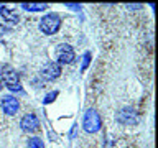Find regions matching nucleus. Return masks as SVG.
<instances>
[{
  "label": "nucleus",
  "mask_w": 158,
  "mask_h": 148,
  "mask_svg": "<svg viewBox=\"0 0 158 148\" xmlns=\"http://www.w3.org/2000/svg\"><path fill=\"white\" fill-rule=\"evenodd\" d=\"M61 28V18L58 13H48L40 20V30L44 35H54Z\"/></svg>",
  "instance_id": "nucleus-1"
},
{
  "label": "nucleus",
  "mask_w": 158,
  "mask_h": 148,
  "mask_svg": "<svg viewBox=\"0 0 158 148\" xmlns=\"http://www.w3.org/2000/svg\"><path fill=\"white\" fill-rule=\"evenodd\" d=\"M102 127V120H101V115L97 113V110L94 109H89V110L84 113V118H82V128L86 130L87 133H96L101 130Z\"/></svg>",
  "instance_id": "nucleus-2"
},
{
  "label": "nucleus",
  "mask_w": 158,
  "mask_h": 148,
  "mask_svg": "<svg viewBox=\"0 0 158 148\" xmlns=\"http://www.w3.org/2000/svg\"><path fill=\"white\" fill-rule=\"evenodd\" d=\"M56 59H58V64L61 66V64H71L74 61V58H76V54H74V49L73 46H69L68 43H61L56 46Z\"/></svg>",
  "instance_id": "nucleus-3"
},
{
  "label": "nucleus",
  "mask_w": 158,
  "mask_h": 148,
  "mask_svg": "<svg viewBox=\"0 0 158 148\" xmlns=\"http://www.w3.org/2000/svg\"><path fill=\"white\" fill-rule=\"evenodd\" d=\"M2 82L7 84V87L10 89L12 92H22L23 89L20 86V81H18V74L15 71H5L2 72Z\"/></svg>",
  "instance_id": "nucleus-4"
},
{
  "label": "nucleus",
  "mask_w": 158,
  "mask_h": 148,
  "mask_svg": "<svg viewBox=\"0 0 158 148\" xmlns=\"http://www.w3.org/2000/svg\"><path fill=\"white\" fill-rule=\"evenodd\" d=\"M59 76H61V66L56 61H49L41 68V77L46 81H53Z\"/></svg>",
  "instance_id": "nucleus-5"
},
{
  "label": "nucleus",
  "mask_w": 158,
  "mask_h": 148,
  "mask_svg": "<svg viewBox=\"0 0 158 148\" xmlns=\"http://www.w3.org/2000/svg\"><path fill=\"white\" fill-rule=\"evenodd\" d=\"M20 125H22V130H25L27 133H33L40 128V120L35 113H27V115L22 117Z\"/></svg>",
  "instance_id": "nucleus-6"
},
{
  "label": "nucleus",
  "mask_w": 158,
  "mask_h": 148,
  "mask_svg": "<svg viewBox=\"0 0 158 148\" xmlns=\"http://www.w3.org/2000/svg\"><path fill=\"white\" fill-rule=\"evenodd\" d=\"M20 109V102L18 99H15L12 96H5L2 99V110L7 113V115H15Z\"/></svg>",
  "instance_id": "nucleus-7"
},
{
  "label": "nucleus",
  "mask_w": 158,
  "mask_h": 148,
  "mask_svg": "<svg viewBox=\"0 0 158 148\" xmlns=\"http://www.w3.org/2000/svg\"><path fill=\"white\" fill-rule=\"evenodd\" d=\"M117 120L123 125H133V123H137V113L132 109H123V110L118 112Z\"/></svg>",
  "instance_id": "nucleus-8"
},
{
  "label": "nucleus",
  "mask_w": 158,
  "mask_h": 148,
  "mask_svg": "<svg viewBox=\"0 0 158 148\" xmlns=\"http://www.w3.org/2000/svg\"><path fill=\"white\" fill-rule=\"evenodd\" d=\"M0 15H2V18L7 20L8 23H18L20 22L18 12H15L12 8H7L5 5H0Z\"/></svg>",
  "instance_id": "nucleus-9"
},
{
  "label": "nucleus",
  "mask_w": 158,
  "mask_h": 148,
  "mask_svg": "<svg viewBox=\"0 0 158 148\" xmlns=\"http://www.w3.org/2000/svg\"><path fill=\"white\" fill-rule=\"evenodd\" d=\"M22 7L27 12H44L48 8V3H22Z\"/></svg>",
  "instance_id": "nucleus-10"
},
{
  "label": "nucleus",
  "mask_w": 158,
  "mask_h": 148,
  "mask_svg": "<svg viewBox=\"0 0 158 148\" xmlns=\"http://www.w3.org/2000/svg\"><path fill=\"white\" fill-rule=\"evenodd\" d=\"M28 148H44V143L40 137H31L28 140Z\"/></svg>",
  "instance_id": "nucleus-11"
},
{
  "label": "nucleus",
  "mask_w": 158,
  "mask_h": 148,
  "mask_svg": "<svg viewBox=\"0 0 158 148\" xmlns=\"http://www.w3.org/2000/svg\"><path fill=\"white\" fill-rule=\"evenodd\" d=\"M91 58H92V54L91 51H86L84 53V56H82V64H81V72H84L87 69V66L91 64Z\"/></svg>",
  "instance_id": "nucleus-12"
},
{
  "label": "nucleus",
  "mask_w": 158,
  "mask_h": 148,
  "mask_svg": "<svg viewBox=\"0 0 158 148\" xmlns=\"http://www.w3.org/2000/svg\"><path fill=\"white\" fill-rule=\"evenodd\" d=\"M58 97V91H54V92H49V94H46V97L43 99V104H51L54 99Z\"/></svg>",
  "instance_id": "nucleus-13"
},
{
  "label": "nucleus",
  "mask_w": 158,
  "mask_h": 148,
  "mask_svg": "<svg viewBox=\"0 0 158 148\" xmlns=\"http://www.w3.org/2000/svg\"><path fill=\"white\" fill-rule=\"evenodd\" d=\"M125 7H127L128 10H140L143 5H142V3H127Z\"/></svg>",
  "instance_id": "nucleus-14"
},
{
  "label": "nucleus",
  "mask_w": 158,
  "mask_h": 148,
  "mask_svg": "<svg viewBox=\"0 0 158 148\" xmlns=\"http://www.w3.org/2000/svg\"><path fill=\"white\" fill-rule=\"evenodd\" d=\"M66 7L71 8V10H81V5L79 3H66Z\"/></svg>",
  "instance_id": "nucleus-15"
},
{
  "label": "nucleus",
  "mask_w": 158,
  "mask_h": 148,
  "mask_svg": "<svg viewBox=\"0 0 158 148\" xmlns=\"http://www.w3.org/2000/svg\"><path fill=\"white\" fill-rule=\"evenodd\" d=\"M2 84H3V82H2V77H0V91H2V87H3Z\"/></svg>",
  "instance_id": "nucleus-16"
}]
</instances>
